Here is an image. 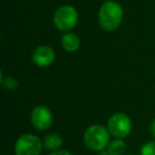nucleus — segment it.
<instances>
[{
    "label": "nucleus",
    "mask_w": 155,
    "mask_h": 155,
    "mask_svg": "<svg viewBox=\"0 0 155 155\" xmlns=\"http://www.w3.org/2000/svg\"><path fill=\"white\" fill-rule=\"evenodd\" d=\"M123 9L120 3L107 0L102 3L98 12V21L104 31L112 32L120 27L123 19Z\"/></svg>",
    "instance_id": "1"
},
{
    "label": "nucleus",
    "mask_w": 155,
    "mask_h": 155,
    "mask_svg": "<svg viewBox=\"0 0 155 155\" xmlns=\"http://www.w3.org/2000/svg\"><path fill=\"white\" fill-rule=\"evenodd\" d=\"M110 133L104 125L93 124L89 125L84 132L83 141L87 149L91 151L101 152L107 148L110 142Z\"/></svg>",
    "instance_id": "2"
},
{
    "label": "nucleus",
    "mask_w": 155,
    "mask_h": 155,
    "mask_svg": "<svg viewBox=\"0 0 155 155\" xmlns=\"http://www.w3.org/2000/svg\"><path fill=\"white\" fill-rule=\"evenodd\" d=\"M79 13L72 5H65L58 8L53 14V24L58 31L69 32L78 24Z\"/></svg>",
    "instance_id": "3"
},
{
    "label": "nucleus",
    "mask_w": 155,
    "mask_h": 155,
    "mask_svg": "<svg viewBox=\"0 0 155 155\" xmlns=\"http://www.w3.org/2000/svg\"><path fill=\"white\" fill-rule=\"evenodd\" d=\"M43 142L41 138L33 134H22L15 142V155H41Z\"/></svg>",
    "instance_id": "4"
},
{
    "label": "nucleus",
    "mask_w": 155,
    "mask_h": 155,
    "mask_svg": "<svg viewBox=\"0 0 155 155\" xmlns=\"http://www.w3.org/2000/svg\"><path fill=\"white\" fill-rule=\"evenodd\" d=\"M106 127L113 137L124 139L132 131V120L124 113H116L110 117Z\"/></svg>",
    "instance_id": "5"
},
{
    "label": "nucleus",
    "mask_w": 155,
    "mask_h": 155,
    "mask_svg": "<svg viewBox=\"0 0 155 155\" xmlns=\"http://www.w3.org/2000/svg\"><path fill=\"white\" fill-rule=\"evenodd\" d=\"M30 121L34 129L38 131H46L51 127L53 115L49 107L45 105H37L31 112Z\"/></svg>",
    "instance_id": "6"
},
{
    "label": "nucleus",
    "mask_w": 155,
    "mask_h": 155,
    "mask_svg": "<svg viewBox=\"0 0 155 155\" xmlns=\"http://www.w3.org/2000/svg\"><path fill=\"white\" fill-rule=\"evenodd\" d=\"M32 62L41 68H46L52 65L55 61V52L50 46H38L32 52Z\"/></svg>",
    "instance_id": "7"
},
{
    "label": "nucleus",
    "mask_w": 155,
    "mask_h": 155,
    "mask_svg": "<svg viewBox=\"0 0 155 155\" xmlns=\"http://www.w3.org/2000/svg\"><path fill=\"white\" fill-rule=\"evenodd\" d=\"M61 45L66 52L72 53L79 50L81 46V39L75 33L66 32L61 38Z\"/></svg>",
    "instance_id": "8"
},
{
    "label": "nucleus",
    "mask_w": 155,
    "mask_h": 155,
    "mask_svg": "<svg viewBox=\"0 0 155 155\" xmlns=\"http://www.w3.org/2000/svg\"><path fill=\"white\" fill-rule=\"evenodd\" d=\"M64 143L62 136L58 133H50L44 138V146L47 150L54 152V151L61 150V147Z\"/></svg>",
    "instance_id": "9"
},
{
    "label": "nucleus",
    "mask_w": 155,
    "mask_h": 155,
    "mask_svg": "<svg viewBox=\"0 0 155 155\" xmlns=\"http://www.w3.org/2000/svg\"><path fill=\"white\" fill-rule=\"evenodd\" d=\"M106 150L108 151L110 155H124L125 151H127V146H125V142L123 139L115 138L108 143Z\"/></svg>",
    "instance_id": "10"
},
{
    "label": "nucleus",
    "mask_w": 155,
    "mask_h": 155,
    "mask_svg": "<svg viewBox=\"0 0 155 155\" xmlns=\"http://www.w3.org/2000/svg\"><path fill=\"white\" fill-rule=\"evenodd\" d=\"M0 83L2 84V86L5 87L8 91H14V89L17 88L18 82L16 81L15 78L13 77H3V73L1 72V78H0Z\"/></svg>",
    "instance_id": "11"
},
{
    "label": "nucleus",
    "mask_w": 155,
    "mask_h": 155,
    "mask_svg": "<svg viewBox=\"0 0 155 155\" xmlns=\"http://www.w3.org/2000/svg\"><path fill=\"white\" fill-rule=\"evenodd\" d=\"M140 155H155V141H148L140 149Z\"/></svg>",
    "instance_id": "12"
},
{
    "label": "nucleus",
    "mask_w": 155,
    "mask_h": 155,
    "mask_svg": "<svg viewBox=\"0 0 155 155\" xmlns=\"http://www.w3.org/2000/svg\"><path fill=\"white\" fill-rule=\"evenodd\" d=\"M49 155H73V154L66 150H58V151H54V152H51Z\"/></svg>",
    "instance_id": "13"
},
{
    "label": "nucleus",
    "mask_w": 155,
    "mask_h": 155,
    "mask_svg": "<svg viewBox=\"0 0 155 155\" xmlns=\"http://www.w3.org/2000/svg\"><path fill=\"white\" fill-rule=\"evenodd\" d=\"M150 133H151V135L155 138V119H153L150 124Z\"/></svg>",
    "instance_id": "14"
},
{
    "label": "nucleus",
    "mask_w": 155,
    "mask_h": 155,
    "mask_svg": "<svg viewBox=\"0 0 155 155\" xmlns=\"http://www.w3.org/2000/svg\"><path fill=\"white\" fill-rule=\"evenodd\" d=\"M99 155H110V153H108V151L106 150H103V151H101V152H99Z\"/></svg>",
    "instance_id": "15"
},
{
    "label": "nucleus",
    "mask_w": 155,
    "mask_h": 155,
    "mask_svg": "<svg viewBox=\"0 0 155 155\" xmlns=\"http://www.w3.org/2000/svg\"><path fill=\"white\" fill-rule=\"evenodd\" d=\"M129 155H131V154H129Z\"/></svg>",
    "instance_id": "16"
}]
</instances>
